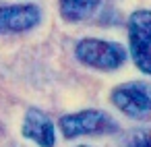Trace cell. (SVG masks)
<instances>
[{
	"label": "cell",
	"instance_id": "6da1fadb",
	"mask_svg": "<svg viewBox=\"0 0 151 147\" xmlns=\"http://www.w3.org/2000/svg\"><path fill=\"white\" fill-rule=\"evenodd\" d=\"M58 126L62 130L64 139H79V137H95V135H112L116 133L118 120L104 112V110H81L73 114H64L58 120Z\"/></svg>",
	"mask_w": 151,
	"mask_h": 147
},
{
	"label": "cell",
	"instance_id": "ba28073f",
	"mask_svg": "<svg viewBox=\"0 0 151 147\" xmlns=\"http://www.w3.org/2000/svg\"><path fill=\"white\" fill-rule=\"evenodd\" d=\"M122 147H151V126H141L126 133Z\"/></svg>",
	"mask_w": 151,
	"mask_h": 147
},
{
	"label": "cell",
	"instance_id": "277c9868",
	"mask_svg": "<svg viewBox=\"0 0 151 147\" xmlns=\"http://www.w3.org/2000/svg\"><path fill=\"white\" fill-rule=\"evenodd\" d=\"M110 102L128 118L143 120L151 114V83L128 81L112 89Z\"/></svg>",
	"mask_w": 151,
	"mask_h": 147
},
{
	"label": "cell",
	"instance_id": "7a4b0ae2",
	"mask_svg": "<svg viewBox=\"0 0 151 147\" xmlns=\"http://www.w3.org/2000/svg\"><path fill=\"white\" fill-rule=\"evenodd\" d=\"M75 56L81 64L95 71H116L126 62V50L110 40L85 37L75 46Z\"/></svg>",
	"mask_w": 151,
	"mask_h": 147
},
{
	"label": "cell",
	"instance_id": "5b68a950",
	"mask_svg": "<svg viewBox=\"0 0 151 147\" xmlns=\"http://www.w3.org/2000/svg\"><path fill=\"white\" fill-rule=\"evenodd\" d=\"M40 21L42 11L35 4H0V33H23Z\"/></svg>",
	"mask_w": 151,
	"mask_h": 147
},
{
	"label": "cell",
	"instance_id": "9c48e42d",
	"mask_svg": "<svg viewBox=\"0 0 151 147\" xmlns=\"http://www.w3.org/2000/svg\"><path fill=\"white\" fill-rule=\"evenodd\" d=\"M79 147H87V145H79Z\"/></svg>",
	"mask_w": 151,
	"mask_h": 147
},
{
	"label": "cell",
	"instance_id": "52a82bcc",
	"mask_svg": "<svg viewBox=\"0 0 151 147\" xmlns=\"http://www.w3.org/2000/svg\"><path fill=\"white\" fill-rule=\"evenodd\" d=\"M101 0H58V9L64 21L68 23H81L95 15Z\"/></svg>",
	"mask_w": 151,
	"mask_h": 147
},
{
	"label": "cell",
	"instance_id": "8992f818",
	"mask_svg": "<svg viewBox=\"0 0 151 147\" xmlns=\"http://www.w3.org/2000/svg\"><path fill=\"white\" fill-rule=\"evenodd\" d=\"M21 135L29 141H33L40 147H54L56 143V128L52 118L40 110V108H29L23 116V126Z\"/></svg>",
	"mask_w": 151,
	"mask_h": 147
},
{
	"label": "cell",
	"instance_id": "3957f363",
	"mask_svg": "<svg viewBox=\"0 0 151 147\" xmlns=\"http://www.w3.org/2000/svg\"><path fill=\"white\" fill-rule=\"evenodd\" d=\"M126 29H128V52L134 66L151 77V11L139 9L130 13Z\"/></svg>",
	"mask_w": 151,
	"mask_h": 147
}]
</instances>
